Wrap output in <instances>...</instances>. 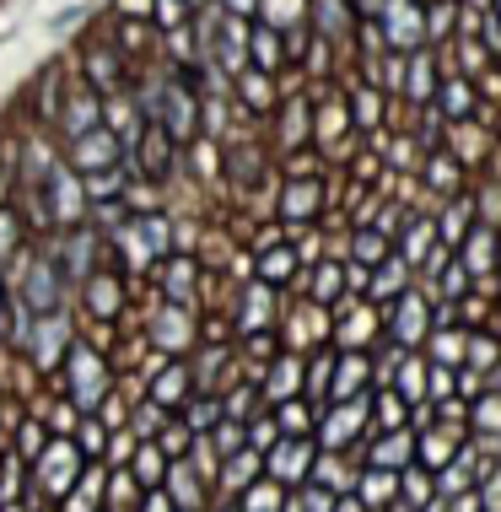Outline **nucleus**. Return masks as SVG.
Wrapping results in <instances>:
<instances>
[{"mask_svg": "<svg viewBox=\"0 0 501 512\" xmlns=\"http://www.w3.org/2000/svg\"><path fill=\"white\" fill-rule=\"evenodd\" d=\"M410 92H415V98H426V92H431V65H426V54H415V60H410Z\"/></svg>", "mask_w": 501, "mask_h": 512, "instance_id": "1a4fd4ad", "label": "nucleus"}, {"mask_svg": "<svg viewBox=\"0 0 501 512\" xmlns=\"http://www.w3.org/2000/svg\"><path fill=\"white\" fill-rule=\"evenodd\" d=\"M302 6H308V0H259L264 22H270V27H281V33H286L291 22H302Z\"/></svg>", "mask_w": 501, "mask_h": 512, "instance_id": "39448f33", "label": "nucleus"}, {"mask_svg": "<svg viewBox=\"0 0 501 512\" xmlns=\"http://www.w3.org/2000/svg\"><path fill=\"white\" fill-rule=\"evenodd\" d=\"M227 11H238V17H248V11H259V0H227Z\"/></svg>", "mask_w": 501, "mask_h": 512, "instance_id": "ddd939ff", "label": "nucleus"}, {"mask_svg": "<svg viewBox=\"0 0 501 512\" xmlns=\"http://www.w3.org/2000/svg\"><path fill=\"white\" fill-rule=\"evenodd\" d=\"M313 11H318V33H345V27H351L345 0H313Z\"/></svg>", "mask_w": 501, "mask_h": 512, "instance_id": "423d86ee", "label": "nucleus"}, {"mask_svg": "<svg viewBox=\"0 0 501 512\" xmlns=\"http://www.w3.org/2000/svg\"><path fill=\"white\" fill-rule=\"evenodd\" d=\"M383 33H388V49H415L426 38V11L421 0H388L383 6Z\"/></svg>", "mask_w": 501, "mask_h": 512, "instance_id": "f257e3e1", "label": "nucleus"}, {"mask_svg": "<svg viewBox=\"0 0 501 512\" xmlns=\"http://www.w3.org/2000/svg\"><path fill=\"white\" fill-rule=\"evenodd\" d=\"M496 11H501V0H496Z\"/></svg>", "mask_w": 501, "mask_h": 512, "instance_id": "4468645a", "label": "nucleus"}, {"mask_svg": "<svg viewBox=\"0 0 501 512\" xmlns=\"http://www.w3.org/2000/svg\"><path fill=\"white\" fill-rule=\"evenodd\" d=\"M65 475H71V459H65V453H60V459H49V480H65Z\"/></svg>", "mask_w": 501, "mask_h": 512, "instance_id": "f8f14e48", "label": "nucleus"}, {"mask_svg": "<svg viewBox=\"0 0 501 512\" xmlns=\"http://www.w3.org/2000/svg\"><path fill=\"white\" fill-rule=\"evenodd\" d=\"M248 54H254V65H259V71H275V65L286 60V44H281V27L259 22L254 33H248Z\"/></svg>", "mask_w": 501, "mask_h": 512, "instance_id": "f03ea898", "label": "nucleus"}, {"mask_svg": "<svg viewBox=\"0 0 501 512\" xmlns=\"http://www.w3.org/2000/svg\"><path fill=\"white\" fill-rule=\"evenodd\" d=\"M442 108H453V114H464V108H469L464 81H448V87H442Z\"/></svg>", "mask_w": 501, "mask_h": 512, "instance_id": "9b49d317", "label": "nucleus"}, {"mask_svg": "<svg viewBox=\"0 0 501 512\" xmlns=\"http://www.w3.org/2000/svg\"><path fill=\"white\" fill-rule=\"evenodd\" d=\"M162 108H167V130H173V135H189V124H194L189 92H184V87H167V92H162Z\"/></svg>", "mask_w": 501, "mask_h": 512, "instance_id": "20e7f679", "label": "nucleus"}, {"mask_svg": "<svg viewBox=\"0 0 501 512\" xmlns=\"http://www.w3.org/2000/svg\"><path fill=\"white\" fill-rule=\"evenodd\" d=\"M87 76L97 81V87H114V81H119V60L108 49H92L87 54Z\"/></svg>", "mask_w": 501, "mask_h": 512, "instance_id": "0eeeda50", "label": "nucleus"}, {"mask_svg": "<svg viewBox=\"0 0 501 512\" xmlns=\"http://www.w3.org/2000/svg\"><path fill=\"white\" fill-rule=\"evenodd\" d=\"M76 157L87 162V168H103V162L119 157V141L108 130H87V135H81V146H76Z\"/></svg>", "mask_w": 501, "mask_h": 512, "instance_id": "7ed1b4c3", "label": "nucleus"}, {"mask_svg": "<svg viewBox=\"0 0 501 512\" xmlns=\"http://www.w3.org/2000/svg\"><path fill=\"white\" fill-rule=\"evenodd\" d=\"M243 98L254 103V108H270V71H254V76H243Z\"/></svg>", "mask_w": 501, "mask_h": 512, "instance_id": "6e6552de", "label": "nucleus"}, {"mask_svg": "<svg viewBox=\"0 0 501 512\" xmlns=\"http://www.w3.org/2000/svg\"><path fill=\"white\" fill-rule=\"evenodd\" d=\"M184 11H189V0H157V22L162 27H184Z\"/></svg>", "mask_w": 501, "mask_h": 512, "instance_id": "9d476101", "label": "nucleus"}]
</instances>
